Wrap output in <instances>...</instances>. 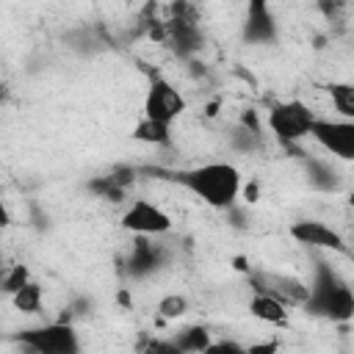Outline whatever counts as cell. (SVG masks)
<instances>
[{
	"mask_svg": "<svg viewBox=\"0 0 354 354\" xmlns=\"http://www.w3.org/2000/svg\"><path fill=\"white\" fill-rule=\"evenodd\" d=\"M321 149H326L337 160H354V122L346 119H321L310 136Z\"/></svg>",
	"mask_w": 354,
	"mask_h": 354,
	"instance_id": "cell-9",
	"label": "cell"
},
{
	"mask_svg": "<svg viewBox=\"0 0 354 354\" xmlns=\"http://www.w3.org/2000/svg\"><path fill=\"white\" fill-rule=\"evenodd\" d=\"M66 41H69V47H72L75 53H80V55H94V53L105 50V41L97 36V30H94V28H86V25L69 30V33H66Z\"/></svg>",
	"mask_w": 354,
	"mask_h": 354,
	"instance_id": "cell-19",
	"label": "cell"
},
{
	"mask_svg": "<svg viewBox=\"0 0 354 354\" xmlns=\"http://www.w3.org/2000/svg\"><path fill=\"white\" fill-rule=\"evenodd\" d=\"M185 113V97L166 80V77H152L149 88L144 94V116L171 124Z\"/></svg>",
	"mask_w": 354,
	"mask_h": 354,
	"instance_id": "cell-8",
	"label": "cell"
},
{
	"mask_svg": "<svg viewBox=\"0 0 354 354\" xmlns=\"http://www.w3.org/2000/svg\"><path fill=\"white\" fill-rule=\"evenodd\" d=\"M163 39L171 47V53L180 55V58H194L202 50V41H205V36L199 30V22L194 17H183V14H177L174 19H169L163 25Z\"/></svg>",
	"mask_w": 354,
	"mask_h": 354,
	"instance_id": "cell-12",
	"label": "cell"
},
{
	"mask_svg": "<svg viewBox=\"0 0 354 354\" xmlns=\"http://www.w3.org/2000/svg\"><path fill=\"white\" fill-rule=\"evenodd\" d=\"M171 340H174L185 354H202V351L213 343L207 326H202V324H191V326L177 329V332L171 335Z\"/></svg>",
	"mask_w": 354,
	"mask_h": 354,
	"instance_id": "cell-17",
	"label": "cell"
},
{
	"mask_svg": "<svg viewBox=\"0 0 354 354\" xmlns=\"http://www.w3.org/2000/svg\"><path fill=\"white\" fill-rule=\"evenodd\" d=\"M304 177H307L310 188L321 191V194H335L343 185L340 171L329 160H321V158H304Z\"/></svg>",
	"mask_w": 354,
	"mask_h": 354,
	"instance_id": "cell-13",
	"label": "cell"
},
{
	"mask_svg": "<svg viewBox=\"0 0 354 354\" xmlns=\"http://www.w3.org/2000/svg\"><path fill=\"white\" fill-rule=\"evenodd\" d=\"M288 235L296 243L307 246V249H326V252H340V254L348 252L346 238L337 230H332L329 224L318 221V218H299V221H293L288 227Z\"/></svg>",
	"mask_w": 354,
	"mask_h": 354,
	"instance_id": "cell-10",
	"label": "cell"
},
{
	"mask_svg": "<svg viewBox=\"0 0 354 354\" xmlns=\"http://www.w3.org/2000/svg\"><path fill=\"white\" fill-rule=\"evenodd\" d=\"M246 282H249L252 293H266V296L282 301L285 307L301 310L307 296H310V285L304 279H299L296 274H279L271 268H249Z\"/></svg>",
	"mask_w": 354,
	"mask_h": 354,
	"instance_id": "cell-5",
	"label": "cell"
},
{
	"mask_svg": "<svg viewBox=\"0 0 354 354\" xmlns=\"http://www.w3.org/2000/svg\"><path fill=\"white\" fill-rule=\"evenodd\" d=\"M348 205H351V207H354V191H351V194H348Z\"/></svg>",
	"mask_w": 354,
	"mask_h": 354,
	"instance_id": "cell-27",
	"label": "cell"
},
{
	"mask_svg": "<svg viewBox=\"0 0 354 354\" xmlns=\"http://www.w3.org/2000/svg\"><path fill=\"white\" fill-rule=\"evenodd\" d=\"M171 180L180 183L183 188H188L194 196H199L207 207H216V210L235 207L238 196H241V185H243L238 166H232L227 160H213V163L174 171Z\"/></svg>",
	"mask_w": 354,
	"mask_h": 354,
	"instance_id": "cell-1",
	"label": "cell"
},
{
	"mask_svg": "<svg viewBox=\"0 0 354 354\" xmlns=\"http://www.w3.org/2000/svg\"><path fill=\"white\" fill-rule=\"evenodd\" d=\"M141 354H185L171 337H147Z\"/></svg>",
	"mask_w": 354,
	"mask_h": 354,
	"instance_id": "cell-24",
	"label": "cell"
},
{
	"mask_svg": "<svg viewBox=\"0 0 354 354\" xmlns=\"http://www.w3.org/2000/svg\"><path fill=\"white\" fill-rule=\"evenodd\" d=\"M351 243H354V235H351Z\"/></svg>",
	"mask_w": 354,
	"mask_h": 354,
	"instance_id": "cell-28",
	"label": "cell"
},
{
	"mask_svg": "<svg viewBox=\"0 0 354 354\" xmlns=\"http://www.w3.org/2000/svg\"><path fill=\"white\" fill-rule=\"evenodd\" d=\"M279 36V28H277V17L271 11L268 3L263 0H252L246 6V17H243V25H241V39L246 44H274Z\"/></svg>",
	"mask_w": 354,
	"mask_h": 354,
	"instance_id": "cell-11",
	"label": "cell"
},
{
	"mask_svg": "<svg viewBox=\"0 0 354 354\" xmlns=\"http://www.w3.org/2000/svg\"><path fill=\"white\" fill-rule=\"evenodd\" d=\"M307 285H310V296L301 307L307 315L332 324H346L354 318V290L324 257H315L313 279Z\"/></svg>",
	"mask_w": 354,
	"mask_h": 354,
	"instance_id": "cell-2",
	"label": "cell"
},
{
	"mask_svg": "<svg viewBox=\"0 0 354 354\" xmlns=\"http://www.w3.org/2000/svg\"><path fill=\"white\" fill-rule=\"evenodd\" d=\"M28 282H30V271H28V266H22V263H19V266L6 268L0 288H3V293H6V296H14V293H19Z\"/></svg>",
	"mask_w": 354,
	"mask_h": 354,
	"instance_id": "cell-22",
	"label": "cell"
},
{
	"mask_svg": "<svg viewBox=\"0 0 354 354\" xmlns=\"http://www.w3.org/2000/svg\"><path fill=\"white\" fill-rule=\"evenodd\" d=\"M202 354H249V348L243 343H238V340L224 337V340H213Z\"/></svg>",
	"mask_w": 354,
	"mask_h": 354,
	"instance_id": "cell-25",
	"label": "cell"
},
{
	"mask_svg": "<svg viewBox=\"0 0 354 354\" xmlns=\"http://www.w3.org/2000/svg\"><path fill=\"white\" fill-rule=\"evenodd\" d=\"M158 313L166 318V321H177L188 313V299L183 293H166L160 301H158Z\"/></svg>",
	"mask_w": 354,
	"mask_h": 354,
	"instance_id": "cell-23",
	"label": "cell"
},
{
	"mask_svg": "<svg viewBox=\"0 0 354 354\" xmlns=\"http://www.w3.org/2000/svg\"><path fill=\"white\" fill-rule=\"evenodd\" d=\"M246 348H249V354H279V340H260Z\"/></svg>",
	"mask_w": 354,
	"mask_h": 354,
	"instance_id": "cell-26",
	"label": "cell"
},
{
	"mask_svg": "<svg viewBox=\"0 0 354 354\" xmlns=\"http://www.w3.org/2000/svg\"><path fill=\"white\" fill-rule=\"evenodd\" d=\"M318 122V113L301 102V100H285V102H274L266 113V124L271 130V136L282 144V147H296L299 141L313 136V127Z\"/></svg>",
	"mask_w": 354,
	"mask_h": 354,
	"instance_id": "cell-3",
	"label": "cell"
},
{
	"mask_svg": "<svg viewBox=\"0 0 354 354\" xmlns=\"http://www.w3.org/2000/svg\"><path fill=\"white\" fill-rule=\"evenodd\" d=\"M169 260H171V254L158 238L138 235V238H133V246L124 257V274L130 279H149L158 271H163L169 266Z\"/></svg>",
	"mask_w": 354,
	"mask_h": 354,
	"instance_id": "cell-7",
	"label": "cell"
},
{
	"mask_svg": "<svg viewBox=\"0 0 354 354\" xmlns=\"http://www.w3.org/2000/svg\"><path fill=\"white\" fill-rule=\"evenodd\" d=\"M133 141L149 144V147H171V124L141 116L138 124L133 127Z\"/></svg>",
	"mask_w": 354,
	"mask_h": 354,
	"instance_id": "cell-15",
	"label": "cell"
},
{
	"mask_svg": "<svg viewBox=\"0 0 354 354\" xmlns=\"http://www.w3.org/2000/svg\"><path fill=\"white\" fill-rule=\"evenodd\" d=\"M94 196H100V199H105V202H122V199H127V188L108 171V174H102V177H94V180H88V185H86Z\"/></svg>",
	"mask_w": 354,
	"mask_h": 354,
	"instance_id": "cell-20",
	"label": "cell"
},
{
	"mask_svg": "<svg viewBox=\"0 0 354 354\" xmlns=\"http://www.w3.org/2000/svg\"><path fill=\"white\" fill-rule=\"evenodd\" d=\"M249 315L263 321V324H271V326H282L288 324V307L266 293H252L249 299Z\"/></svg>",
	"mask_w": 354,
	"mask_h": 354,
	"instance_id": "cell-14",
	"label": "cell"
},
{
	"mask_svg": "<svg viewBox=\"0 0 354 354\" xmlns=\"http://www.w3.org/2000/svg\"><path fill=\"white\" fill-rule=\"evenodd\" d=\"M14 343H19L28 354H80V337L72 326V321H50L41 326H28L11 335Z\"/></svg>",
	"mask_w": 354,
	"mask_h": 354,
	"instance_id": "cell-4",
	"label": "cell"
},
{
	"mask_svg": "<svg viewBox=\"0 0 354 354\" xmlns=\"http://www.w3.org/2000/svg\"><path fill=\"white\" fill-rule=\"evenodd\" d=\"M122 230H127L136 238H160L171 230V216L149 199H133L122 213Z\"/></svg>",
	"mask_w": 354,
	"mask_h": 354,
	"instance_id": "cell-6",
	"label": "cell"
},
{
	"mask_svg": "<svg viewBox=\"0 0 354 354\" xmlns=\"http://www.w3.org/2000/svg\"><path fill=\"white\" fill-rule=\"evenodd\" d=\"M227 144L230 149L241 152V155H252V152H260L263 149V136H260V127H249L243 122L232 124L227 130Z\"/></svg>",
	"mask_w": 354,
	"mask_h": 354,
	"instance_id": "cell-16",
	"label": "cell"
},
{
	"mask_svg": "<svg viewBox=\"0 0 354 354\" xmlns=\"http://www.w3.org/2000/svg\"><path fill=\"white\" fill-rule=\"evenodd\" d=\"M326 94L335 113L346 122H354V83H329Z\"/></svg>",
	"mask_w": 354,
	"mask_h": 354,
	"instance_id": "cell-18",
	"label": "cell"
},
{
	"mask_svg": "<svg viewBox=\"0 0 354 354\" xmlns=\"http://www.w3.org/2000/svg\"><path fill=\"white\" fill-rule=\"evenodd\" d=\"M41 301H44V290H41V285H39L36 279H30L19 293L11 296V304H14L19 313H25V315L41 313Z\"/></svg>",
	"mask_w": 354,
	"mask_h": 354,
	"instance_id": "cell-21",
	"label": "cell"
}]
</instances>
